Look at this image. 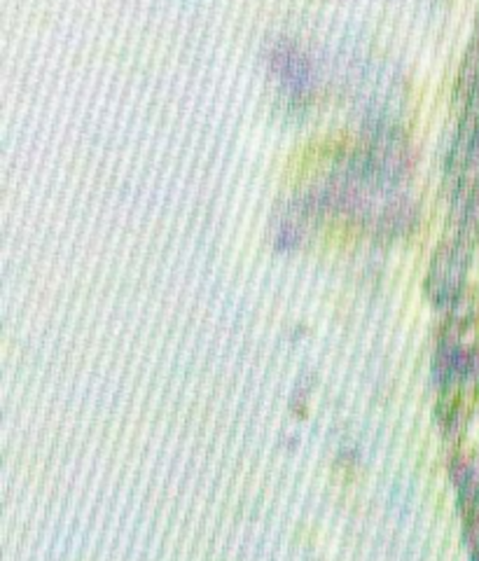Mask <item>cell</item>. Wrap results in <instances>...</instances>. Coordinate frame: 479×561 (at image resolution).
Listing matches in <instances>:
<instances>
[{
  "instance_id": "cell-1",
  "label": "cell",
  "mask_w": 479,
  "mask_h": 561,
  "mask_svg": "<svg viewBox=\"0 0 479 561\" xmlns=\"http://www.w3.org/2000/svg\"><path fill=\"white\" fill-rule=\"evenodd\" d=\"M281 73H283V80L287 85L292 82V87H297V89H302V85H304V80H307V68H304V63L299 61V56H281Z\"/></svg>"
}]
</instances>
